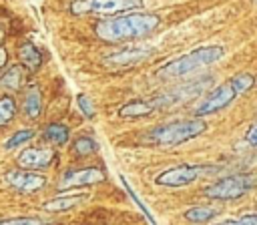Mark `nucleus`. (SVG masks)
Listing matches in <instances>:
<instances>
[{
    "mask_svg": "<svg viewBox=\"0 0 257 225\" xmlns=\"http://www.w3.org/2000/svg\"><path fill=\"white\" fill-rule=\"evenodd\" d=\"M16 115V102L12 96H2L0 98V127L10 123Z\"/></svg>",
    "mask_w": 257,
    "mask_h": 225,
    "instance_id": "nucleus-19",
    "label": "nucleus"
},
{
    "mask_svg": "<svg viewBox=\"0 0 257 225\" xmlns=\"http://www.w3.org/2000/svg\"><path fill=\"white\" fill-rule=\"evenodd\" d=\"M0 38H2V28H0Z\"/></svg>",
    "mask_w": 257,
    "mask_h": 225,
    "instance_id": "nucleus-27",
    "label": "nucleus"
},
{
    "mask_svg": "<svg viewBox=\"0 0 257 225\" xmlns=\"http://www.w3.org/2000/svg\"><path fill=\"white\" fill-rule=\"evenodd\" d=\"M6 183L20 193H34L44 187L46 179H44V175H38L30 169H16V171L6 173Z\"/></svg>",
    "mask_w": 257,
    "mask_h": 225,
    "instance_id": "nucleus-8",
    "label": "nucleus"
},
{
    "mask_svg": "<svg viewBox=\"0 0 257 225\" xmlns=\"http://www.w3.org/2000/svg\"><path fill=\"white\" fill-rule=\"evenodd\" d=\"M104 181V173L96 167H86V169H74L62 175L58 181V189H72V187H86Z\"/></svg>",
    "mask_w": 257,
    "mask_h": 225,
    "instance_id": "nucleus-9",
    "label": "nucleus"
},
{
    "mask_svg": "<svg viewBox=\"0 0 257 225\" xmlns=\"http://www.w3.org/2000/svg\"><path fill=\"white\" fill-rule=\"evenodd\" d=\"M217 215V209L213 207H191L185 211V219L191 223H207Z\"/></svg>",
    "mask_w": 257,
    "mask_h": 225,
    "instance_id": "nucleus-17",
    "label": "nucleus"
},
{
    "mask_svg": "<svg viewBox=\"0 0 257 225\" xmlns=\"http://www.w3.org/2000/svg\"><path fill=\"white\" fill-rule=\"evenodd\" d=\"M257 187V173H235L217 179L203 189V195L215 201H231L247 195Z\"/></svg>",
    "mask_w": 257,
    "mask_h": 225,
    "instance_id": "nucleus-5",
    "label": "nucleus"
},
{
    "mask_svg": "<svg viewBox=\"0 0 257 225\" xmlns=\"http://www.w3.org/2000/svg\"><path fill=\"white\" fill-rule=\"evenodd\" d=\"M20 62H22L26 68L36 70V68L42 64V54H40V50H38L34 44L24 42V44L20 46Z\"/></svg>",
    "mask_w": 257,
    "mask_h": 225,
    "instance_id": "nucleus-15",
    "label": "nucleus"
},
{
    "mask_svg": "<svg viewBox=\"0 0 257 225\" xmlns=\"http://www.w3.org/2000/svg\"><path fill=\"white\" fill-rule=\"evenodd\" d=\"M76 104H78L80 113H82L86 119H92V117H94V106H92V102H90V98H88L86 94H78V96H76Z\"/></svg>",
    "mask_w": 257,
    "mask_h": 225,
    "instance_id": "nucleus-22",
    "label": "nucleus"
},
{
    "mask_svg": "<svg viewBox=\"0 0 257 225\" xmlns=\"http://www.w3.org/2000/svg\"><path fill=\"white\" fill-rule=\"evenodd\" d=\"M42 110V94H40V88L36 84H30L26 94H24V100H22V113L26 119H38Z\"/></svg>",
    "mask_w": 257,
    "mask_h": 225,
    "instance_id": "nucleus-13",
    "label": "nucleus"
},
{
    "mask_svg": "<svg viewBox=\"0 0 257 225\" xmlns=\"http://www.w3.org/2000/svg\"><path fill=\"white\" fill-rule=\"evenodd\" d=\"M207 129V123L201 117H193V119H179V121H171L165 125H159L155 129H151L149 133V143L151 145H159V147H177L183 145L187 141L197 139L199 135H203Z\"/></svg>",
    "mask_w": 257,
    "mask_h": 225,
    "instance_id": "nucleus-4",
    "label": "nucleus"
},
{
    "mask_svg": "<svg viewBox=\"0 0 257 225\" xmlns=\"http://www.w3.org/2000/svg\"><path fill=\"white\" fill-rule=\"evenodd\" d=\"M34 137V131L32 129H22V131H18V133H14L8 141H6V145H4V149H16V147H20V145H24V143H28L30 139Z\"/></svg>",
    "mask_w": 257,
    "mask_h": 225,
    "instance_id": "nucleus-20",
    "label": "nucleus"
},
{
    "mask_svg": "<svg viewBox=\"0 0 257 225\" xmlns=\"http://www.w3.org/2000/svg\"><path fill=\"white\" fill-rule=\"evenodd\" d=\"M22 84V68L16 64V66H10L2 76H0V86L2 88H8V90H16L20 88Z\"/></svg>",
    "mask_w": 257,
    "mask_h": 225,
    "instance_id": "nucleus-18",
    "label": "nucleus"
},
{
    "mask_svg": "<svg viewBox=\"0 0 257 225\" xmlns=\"http://www.w3.org/2000/svg\"><path fill=\"white\" fill-rule=\"evenodd\" d=\"M153 113H157V110H155V104H153L151 98L131 100L124 106H120V110H118V115L122 119H139V117H147V115H153Z\"/></svg>",
    "mask_w": 257,
    "mask_h": 225,
    "instance_id": "nucleus-12",
    "label": "nucleus"
},
{
    "mask_svg": "<svg viewBox=\"0 0 257 225\" xmlns=\"http://www.w3.org/2000/svg\"><path fill=\"white\" fill-rule=\"evenodd\" d=\"M143 0H72L70 2V12L74 16H108L116 12H126L133 8H139Z\"/></svg>",
    "mask_w": 257,
    "mask_h": 225,
    "instance_id": "nucleus-7",
    "label": "nucleus"
},
{
    "mask_svg": "<svg viewBox=\"0 0 257 225\" xmlns=\"http://www.w3.org/2000/svg\"><path fill=\"white\" fill-rule=\"evenodd\" d=\"M96 149H98V145H96V141L90 139V137H80V139H76V143H74V151L80 153V155L94 153Z\"/></svg>",
    "mask_w": 257,
    "mask_h": 225,
    "instance_id": "nucleus-21",
    "label": "nucleus"
},
{
    "mask_svg": "<svg viewBox=\"0 0 257 225\" xmlns=\"http://www.w3.org/2000/svg\"><path fill=\"white\" fill-rule=\"evenodd\" d=\"M257 84V76L253 72H237L233 76H229L227 80H223L221 84H217L213 90H209L203 100L195 106V117H207V115H215L225 110L231 102H235L243 92L251 90Z\"/></svg>",
    "mask_w": 257,
    "mask_h": 225,
    "instance_id": "nucleus-2",
    "label": "nucleus"
},
{
    "mask_svg": "<svg viewBox=\"0 0 257 225\" xmlns=\"http://www.w3.org/2000/svg\"><path fill=\"white\" fill-rule=\"evenodd\" d=\"M217 225H257V213H249V215H243L237 219H227Z\"/></svg>",
    "mask_w": 257,
    "mask_h": 225,
    "instance_id": "nucleus-23",
    "label": "nucleus"
},
{
    "mask_svg": "<svg viewBox=\"0 0 257 225\" xmlns=\"http://www.w3.org/2000/svg\"><path fill=\"white\" fill-rule=\"evenodd\" d=\"M149 54H151V48H143V46L122 48V50L106 56L102 62L108 66H133V64H139L141 60H145Z\"/></svg>",
    "mask_w": 257,
    "mask_h": 225,
    "instance_id": "nucleus-11",
    "label": "nucleus"
},
{
    "mask_svg": "<svg viewBox=\"0 0 257 225\" xmlns=\"http://www.w3.org/2000/svg\"><path fill=\"white\" fill-rule=\"evenodd\" d=\"M217 171H219V167H215V165L183 163V165H177V167H171V169H165L163 173H159L155 177V183L161 187H185V185H191L197 179L217 173Z\"/></svg>",
    "mask_w": 257,
    "mask_h": 225,
    "instance_id": "nucleus-6",
    "label": "nucleus"
},
{
    "mask_svg": "<svg viewBox=\"0 0 257 225\" xmlns=\"http://www.w3.org/2000/svg\"><path fill=\"white\" fill-rule=\"evenodd\" d=\"M225 56V46H219V44H211V46H199V48H193L173 60H169L165 66H161L157 70V74L161 78H167V80H175V78H183V76H189L217 60H221Z\"/></svg>",
    "mask_w": 257,
    "mask_h": 225,
    "instance_id": "nucleus-3",
    "label": "nucleus"
},
{
    "mask_svg": "<svg viewBox=\"0 0 257 225\" xmlns=\"http://www.w3.org/2000/svg\"><path fill=\"white\" fill-rule=\"evenodd\" d=\"M245 143H247L249 147H255V149H257V123L247 129V133H245Z\"/></svg>",
    "mask_w": 257,
    "mask_h": 225,
    "instance_id": "nucleus-25",
    "label": "nucleus"
},
{
    "mask_svg": "<svg viewBox=\"0 0 257 225\" xmlns=\"http://www.w3.org/2000/svg\"><path fill=\"white\" fill-rule=\"evenodd\" d=\"M54 153L50 149H38V147H28L18 155V165L22 169H44L52 163Z\"/></svg>",
    "mask_w": 257,
    "mask_h": 225,
    "instance_id": "nucleus-10",
    "label": "nucleus"
},
{
    "mask_svg": "<svg viewBox=\"0 0 257 225\" xmlns=\"http://www.w3.org/2000/svg\"><path fill=\"white\" fill-rule=\"evenodd\" d=\"M161 18L149 12H124L114 18L100 20L94 26V34L106 42H120L131 38H141L157 30Z\"/></svg>",
    "mask_w": 257,
    "mask_h": 225,
    "instance_id": "nucleus-1",
    "label": "nucleus"
},
{
    "mask_svg": "<svg viewBox=\"0 0 257 225\" xmlns=\"http://www.w3.org/2000/svg\"><path fill=\"white\" fill-rule=\"evenodd\" d=\"M84 197L82 195H60V197H54L50 201L44 203V209L50 211V213H58V211H68V209H74Z\"/></svg>",
    "mask_w": 257,
    "mask_h": 225,
    "instance_id": "nucleus-14",
    "label": "nucleus"
},
{
    "mask_svg": "<svg viewBox=\"0 0 257 225\" xmlns=\"http://www.w3.org/2000/svg\"><path fill=\"white\" fill-rule=\"evenodd\" d=\"M44 137L52 145H64L68 141V127L60 125V123H52L44 129Z\"/></svg>",
    "mask_w": 257,
    "mask_h": 225,
    "instance_id": "nucleus-16",
    "label": "nucleus"
},
{
    "mask_svg": "<svg viewBox=\"0 0 257 225\" xmlns=\"http://www.w3.org/2000/svg\"><path fill=\"white\" fill-rule=\"evenodd\" d=\"M6 60H8V52L0 46V66H4V64H6Z\"/></svg>",
    "mask_w": 257,
    "mask_h": 225,
    "instance_id": "nucleus-26",
    "label": "nucleus"
},
{
    "mask_svg": "<svg viewBox=\"0 0 257 225\" xmlns=\"http://www.w3.org/2000/svg\"><path fill=\"white\" fill-rule=\"evenodd\" d=\"M0 225H42V221L36 217H12L0 221Z\"/></svg>",
    "mask_w": 257,
    "mask_h": 225,
    "instance_id": "nucleus-24",
    "label": "nucleus"
}]
</instances>
